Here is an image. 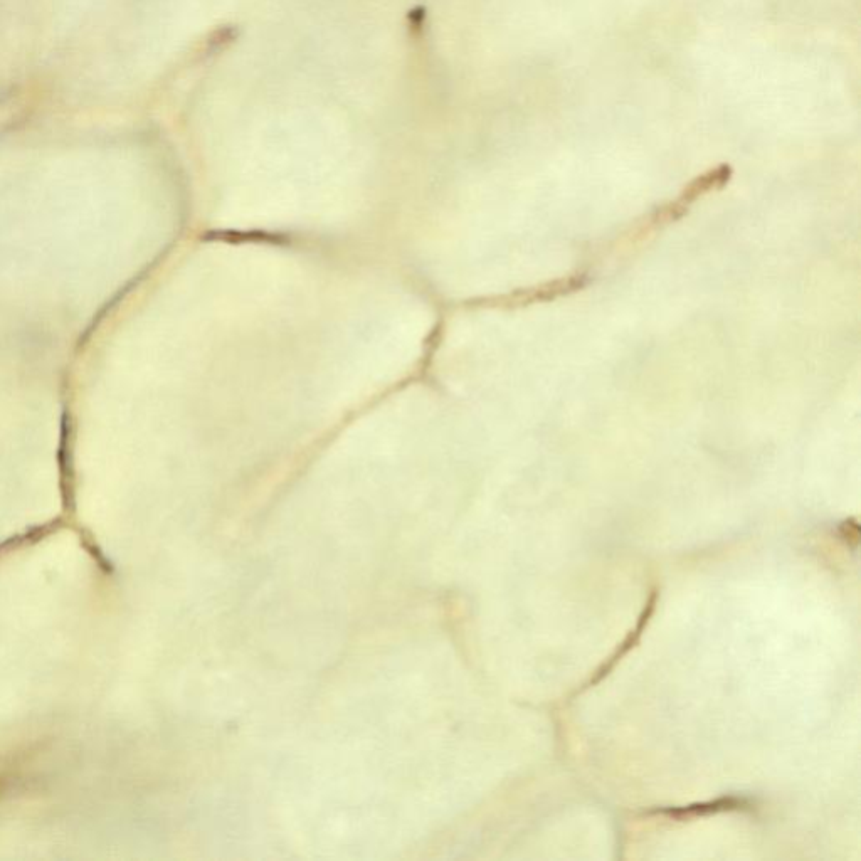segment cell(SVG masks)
Segmentation results:
<instances>
[{"label": "cell", "mask_w": 861, "mask_h": 861, "mask_svg": "<svg viewBox=\"0 0 861 861\" xmlns=\"http://www.w3.org/2000/svg\"><path fill=\"white\" fill-rule=\"evenodd\" d=\"M656 603H658V591L653 589L650 597H648V601H646L645 609H643V613H641L640 619H638V623H636V628H634L633 631L624 638L623 643L616 648L613 655L609 656V660L604 661L603 665L597 668L596 673L592 675L591 680L584 683L581 690H577V692L574 693V697L579 695V693L586 692L587 688L594 687V685L601 682L604 677H608L609 673L613 671L614 666L618 665V661L623 660L624 656L628 655L629 651L633 650L634 646L638 645L641 634H643L646 626L650 623L651 616L655 613Z\"/></svg>", "instance_id": "obj_1"}, {"label": "cell", "mask_w": 861, "mask_h": 861, "mask_svg": "<svg viewBox=\"0 0 861 861\" xmlns=\"http://www.w3.org/2000/svg\"><path fill=\"white\" fill-rule=\"evenodd\" d=\"M749 808H752L751 799L724 796V798L705 801V803H693L688 804V806H677V808L653 809V811L645 813V816H661V818L673 819V821H687V819L702 818L708 814Z\"/></svg>", "instance_id": "obj_2"}, {"label": "cell", "mask_w": 861, "mask_h": 861, "mask_svg": "<svg viewBox=\"0 0 861 861\" xmlns=\"http://www.w3.org/2000/svg\"><path fill=\"white\" fill-rule=\"evenodd\" d=\"M730 179H732V167L727 164L719 165L715 169L708 170L705 174L698 175L690 184L685 185V189L680 192V196L675 199V202L688 212L698 199H702L710 192L724 189L725 185L729 184Z\"/></svg>", "instance_id": "obj_3"}, {"label": "cell", "mask_w": 861, "mask_h": 861, "mask_svg": "<svg viewBox=\"0 0 861 861\" xmlns=\"http://www.w3.org/2000/svg\"><path fill=\"white\" fill-rule=\"evenodd\" d=\"M840 535L841 539L845 540V542H851V544H858V539H860V527H858V523L853 518L850 520H845V522L840 525Z\"/></svg>", "instance_id": "obj_4"}]
</instances>
